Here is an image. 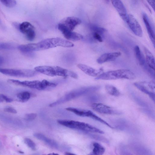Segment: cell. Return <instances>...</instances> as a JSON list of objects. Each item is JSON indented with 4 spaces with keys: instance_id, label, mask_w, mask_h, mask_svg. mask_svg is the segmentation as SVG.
Wrapping results in <instances>:
<instances>
[{
    "instance_id": "6da1fadb",
    "label": "cell",
    "mask_w": 155,
    "mask_h": 155,
    "mask_svg": "<svg viewBox=\"0 0 155 155\" xmlns=\"http://www.w3.org/2000/svg\"><path fill=\"white\" fill-rule=\"evenodd\" d=\"M74 46V44L69 41L56 38L46 39L36 43L20 45L19 49L21 52L27 53L48 49L57 46L71 47Z\"/></svg>"
},
{
    "instance_id": "7a4b0ae2",
    "label": "cell",
    "mask_w": 155,
    "mask_h": 155,
    "mask_svg": "<svg viewBox=\"0 0 155 155\" xmlns=\"http://www.w3.org/2000/svg\"><path fill=\"white\" fill-rule=\"evenodd\" d=\"M35 70L37 72L51 77H69L75 79L78 78L77 74L74 72L60 67L41 66L35 67Z\"/></svg>"
},
{
    "instance_id": "3957f363",
    "label": "cell",
    "mask_w": 155,
    "mask_h": 155,
    "mask_svg": "<svg viewBox=\"0 0 155 155\" xmlns=\"http://www.w3.org/2000/svg\"><path fill=\"white\" fill-rule=\"evenodd\" d=\"M134 74L130 70L120 69L103 73L96 77V80H114L118 79L133 80L135 78Z\"/></svg>"
},
{
    "instance_id": "277c9868",
    "label": "cell",
    "mask_w": 155,
    "mask_h": 155,
    "mask_svg": "<svg viewBox=\"0 0 155 155\" xmlns=\"http://www.w3.org/2000/svg\"><path fill=\"white\" fill-rule=\"evenodd\" d=\"M58 122L62 125L71 129L91 133L104 134L102 130L83 122L64 120H58Z\"/></svg>"
},
{
    "instance_id": "5b68a950",
    "label": "cell",
    "mask_w": 155,
    "mask_h": 155,
    "mask_svg": "<svg viewBox=\"0 0 155 155\" xmlns=\"http://www.w3.org/2000/svg\"><path fill=\"white\" fill-rule=\"evenodd\" d=\"M7 82L10 84L35 89L38 90H44L48 87H54L57 85L56 84L50 82L45 80H44L42 81L35 80L21 81L16 80L8 79Z\"/></svg>"
},
{
    "instance_id": "8992f818",
    "label": "cell",
    "mask_w": 155,
    "mask_h": 155,
    "mask_svg": "<svg viewBox=\"0 0 155 155\" xmlns=\"http://www.w3.org/2000/svg\"><path fill=\"white\" fill-rule=\"evenodd\" d=\"M0 72L4 74L15 77L28 78L33 77L37 71L28 69H17L0 68Z\"/></svg>"
},
{
    "instance_id": "52a82bcc",
    "label": "cell",
    "mask_w": 155,
    "mask_h": 155,
    "mask_svg": "<svg viewBox=\"0 0 155 155\" xmlns=\"http://www.w3.org/2000/svg\"><path fill=\"white\" fill-rule=\"evenodd\" d=\"M134 85L139 90L148 95L155 101V83L154 81H143L135 82Z\"/></svg>"
},
{
    "instance_id": "ba28073f",
    "label": "cell",
    "mask_w": 155,
    "mask_h": 155,
    "mask_svg": "<svg viewBox=\"0 0 155 155\" xmlns=\"http://www.w3.org/2000/svg\"><path fill=\"white\" fill-rule=\"evenodd\" d=\"M129 28L136 36L141 37L143 36V31L138 22L131 14L127 15L125 21Z\"/></svg>"
},
{
    "instance_id": "9c48e42d",
    "label": "cell",
    "mask_w": 155,
    "mask_h": 155,
    "mask_svg": "<svg viewBox=\"0 0 155 155\" xmlns=\"http://www.w3.org/2000/svg\"><path fill=\"white\" fill-rule=\"evenodd\" d=\"M91 107L94 111L101 114L113 115H119L121 114L120 111L101 103H93Z\"/></svg>"
},
{
    "instance_id": "30bf717a",
    "label": "cell",
    "mask_w": 155,
    "mask_h": 155,
    "mask_svg": "<svg viewBox=\"0 0 155 155\" xmlns=\"http://www.w3.org/2000/svg\"><path fill=\"white\" fill-rule=\"evenodd\" d=\"M18 29L25 35L28 41H32L34 39L35 36V28L30 22L24 21L20 24Z\"/></svg>"
},
{
    "instance_id": "8fae6325",
    "label": "cell",
    "mask_w": 155,
    "mask_h": 155,
    "mask_svg": "<svg viewBox=\"0 0 155 155\" xmlns=\"http://www.w3.org/2000/svg\"><path fill=\"white\" fill-rule=\"evenodd\" d=\"M58 28L65 38L68 40L76 41L82 39L83 38L82 35L70 30L61 22L58 24Z\"/></svg>"
},
{
    "instance_id": "7c38bea8",
    "label": "cell",
    "mask_w": 155,
    "mask_h": 155,
    "mask_svg": "<svg viewBox=\"0 0 155 155\" xmlns=\"http://www.w3.org/2000/svg\"><path fill=\"white\" fill-rule=\"evenodd\" d=\"M77 66L86 74L92 77H97L103 73L104 70L102 68L96 69L83 64H78Z\"/></svg>"
},
{
    "instance_id": "4fadbf2b",
    "label": "cell",
    "mask_w": 155,
    "mask_h": 155,
    "mask_svg": "<svg viewBox=\"0 0 155 155\" xmlns=\"http://www.w3.org/2000/svg\"><path fill=\"white\" fill-rule=\"evenodd\" d=\"M121 55L120 52L105 53L101 55L97 59V61L99 64L113 61L115 60Z\"/></svg>"
},
{
    "instance_id": "5bb4252c",
    "label": "cell",
    "mask_w": 155,
    "mask_h": 155,
    "mask_svg": "<svg viewBox=\"0 0 155 155\" xmlns=\"http://www.w3.org/2000/svg\"><path fill=\"white\" fill-rule=\"evenodd\" d=\"M81 22L79 18L74 17H69L64 18L61 23L64 24L68 29L73 31L75 27Z\"/></svg>"
},
{
    "instance_id": "9a60e30c",
    "label": "cell",
    "mask_w": 155,
    "mask_h": 155,
    "mask_svg": "<svg viewBox=\"0 0 155 155\" xmlns=\"http://www.w3.org/2000/svg\"><path fill=\"white\" fill-rule=\"evenodd\" d=\"M111 3L121 18L125 21L127 15L126 8L120 0H110Z\"/></svg>"
},
{
    "instance_id": "2e32d148",
    "label": "cell",
    "mask_w": 155,
    "mask_h": 155,
    "mask_svg": "<svg viewBox=\"0 0 155 155\" xmlns=\"http://www.w3.org/2000/svg\"><path fill=\"white\" fill-rule=\"evenodd\" d=\"M66 110L72 112L75 114L82 117H87L93 119L95 114L92 111L74 107H68L66 108Z\"/></svg>"
},
{
    "instance_id": "e0dca14e",
    "label": "cell",
    "mask_w": 155,
    "mask_h": 155,
    "mask_svg": "<svg viewBox=\"0 0 155 155\" xmlns=\"http://www.w3.org/2000/svg\"><path fill=\"white\" fill-rule=\"evenodd\" d=\"M142 17L149 37L155 47V34L151 24L149 18L145 13H143Z\"/></svg>"
},
{
    "instance_id": "ac0fdd59",
    "label": "cell",
    "mask_w": 155,
    "mask_h": 155,
    "mask_svg": "<svg viewBox=\"0 0 155 155\" xmlns=\"http://www.w3.org/2000/svg\"><path fill=\"white\" fill-rule=\"evenodd\" d=\"M115 127L120 130L130 131L132 129V126L127 121L123 119H118L114 121Z\"/></svg>"
},
{
    "instance_id": "d6986e66",
    "label": "cell",
    "mask_w": 155,
    "mask_h": 155,
    "mask_svg": "<svg viewBox=\"0 0 155 155\" xmlns=\"http://www.w3.org/2000/svg\"><path fill=\"white\" fill-rule=\"evenodd\" d=\"M34 137L37 139L42 141L50 147L54 148H57L58 145L54 140L48 138L45 135L41 133H36L33 135Z\"/></svg>"
},
{
    "instance_id": "ffe728a7",
    "label": "cell",
    "mask_w": 155,
    "mask_h": 155,
    "mask_svg": "<svg viewBox=\"0 0 155 155\" xmlns=\"http://www.w3.org/2000/svg\"><path fill=\"white\" fill-rule=\"evenodd\" d=\"M133 150L140 154H150V152L146 147L138 142H132L131 145Z\"/></svg>"
},
{
    "instance_id": "44dd1931",
    "label": "cell",
    "mask_w": 155,
    "mask_h": 155,
    "mask_svg": "<svg viewBox=\"0 0 155 155\" xmlns=\"http://www.w3.org/2000/svg\"><path fill=\"white\" fill-rule=\"evenodd\" d=\"M145 53V61L148 66L151 69L155 70V59L152 53L145 47H144Z\"/></svg>"
},
{
    "instance_id": "7402d4cb",
    "label": "cell",
    "mask_w": 155,
    "mask_h": 155,
    "mask_svg": "<svg viewBox=\"0 0 155 155\" xmlns=\"http://www.w3.org/2000/svg\"><path fill=\"white\" fill-rule=\"evenodd\" d=\"M93 149L91 154L95 155H101L104 153L105 148L100 144L94 142L93 144Z\"/></svg>"
},
{
    "instance_id": "603a6c76",
    "label": "cell",
    "mask_w": 155,
    "mask_h": 155,
    "mask_svg": "<svg viewBox=\"0 0 155 155\" xmlns=\"http://www.w3.org/2000/svg\"><path fill=\"white\" fill-rule=\"evenodd\" d=\"M134 51L136 58L140 64L144 65L146 63L145 60L138 46L136 45L135 47Z\"/></svg>"
},
{
    "instance_id": "cb8c5ba5",
    "label": "cell",
    "mask_w": 155,
    "mask_h": 155,
    "mask_svg": "<svg viewBox=\"0 0 155 155\" xmlns=\"http://www.w3.org/2000/svg\"><path fill=\"white\" fill-rule=\"evenodd\" d=\"M105 89L107 92L110 95L115 96H119L120 92L115 86L110 84H107L105 86Z\"/></svg>"
},
{
    "instance_id": "d4e9b609",
    "label": "cell",
    "mask_w": 155,
    "mask_h": 155,
    "mask_svg": "<svg viewBox=\"0 0 155 155\" xmlns=\"http://www.w3.org/2000/svg\"><path fill=\"white\" fill-rule=\"evenodd\" d=\"M31 94L29 92L25 91L18 93L17 95V99L21 102H24L28 101L31 97Z\"/></svg>"
},
{
    "instance_id": "484cf974",
    "label": "cell",
    "mask_w": 155,
    "mask_h": 155,
    "mask_svg": "<svg viewBox=\"0 0 155 155\" xmlns=\"http://www.w3.org/2000/svg\"><path fill=\"white\" fill-rule=\"evenodd\" d=\"M91 28L93 32H96L102 35L107 31V30L103 28L96 25H92Z\"/></svg>"
},
{
    "instance_id": "4316f807",
    "label": "cell",
    "mask_w": 155,
    "mask_h": 155,
    "mask_svg": "<svg viewBox=\"0 0 155 155\" xmlns=\"http://www.w3.org/2000/svg\"><path fill=\"white\" fill-rule=\"evenodd\" d=\"M90 136H91V137L92 138L96 140L102 142L107 143H109L108 140L106 138L103 136L95 134H91L90 135Z\"/></svg>"
},
{
    "instance_id": "83f0119b",
    "label": "cell",
    "mask_w": 155,
    "mask_h": 155,
    "mask_svg": "<svg viewBox=\"0 0 155 155\" xmlns=\"http://www.w3.org/2000/svg\"><path fill=\"white\" fill-rule=\"evenodd\" d=\"M1 2L5 6L9 8L15 6L16 2L15 0H0Z\"/></svg>"
},
{
    "instance_id": "f1b7e54d",
    "label": "cell",
    "mask_w": 155,
    "mask_h": 155,
    "mask_svg": "<svg viewBox=\"0 0 155 155\" xmlns=\"http://www.w3.org/2000/svg\"><path fill=\"white\" fill-rule=\"evenodd\" d=\"M24 141L26 145L31 150H36V144L31 140L28 138H25L24 139Z\"/></svg>"
},
{
    "instance_id": "f546056e",
    "label": "cell",
    "mask_w": 155,
    "mask_h": 155,
    "mask_svg": "<svg viewBox=\"0 0 155 155\" xmlns=\"http://www.w3.org/2000/svg\"><path fill=\"white\" fill-rule=\"evenodd\" d=\"M13 46L8 43H0V50H10L14 48Z\"/></svg>"
},
{
    "instance_id": "4dcf8cb0",
    "label": "cell",
    "mask_w": 155,
    "mask_h": 155,
    "mask_svg": "<svg viewBox=\"0 0 155 155\" xmlns=\"http://www.w3.org/2000/svg\"><path fill=\"white\" fill-rule=\"evenodd\" d=\"M37 116V115L35 113L28 114L25 115L24 119L27 121H31L34 120L36 118Z\"/></svg>"
},
{
    "instance_id": "1f68e13d",
    "label": "cell",
    "mask_w": 155,
    "mask_h": 155,
    "mask_svg": "<svg viewBox=\"0 0 155 155\" xmlns=\"http://www.w3.org/2000/svg\"><path fill=\"white\" fill-rule=\"evenodd\" d=\"M91 36L96 42H102L103 41V39L101 36V35L96 33L93 32Z\"/></svg>"
},
{
    "instance_id": "d6a6232c",
    "label": "cell",
    "mask_w": 155,
    "mask_h": 155,
    "mask_svg": "<svg viewBox=\"0 0 155 155\" xmlns=\"http://www.w3.org/2000/svg\"><path fill=\"white\" fill-rule=\"evenodd\" d=\"M4 111L13 114H16L17 111L14 108L12 107H7L4 108Z\"/></svg>"
},
{
    "instance_id": "836d02e7",
    "label": "cell",
    "mask_w": 155,
    "mask_h": 155,
    "mask_svg": "<svg viewBox=\"0 0 155 155\" xmlns=\"http://www.w3.org/2000/svg\"><path fill=\"white\" fill-rule=\"evenodd\" d=\"M1 95L4 101L8 103L11 102L13 101V100L12 99L9 98L3 94H1Z\"/></svg>"
},
{
    "instance_id": "e575fe53",
    "label": "cell",
    "mask_w": 155,
    "mask_h": 155,
    "mask_svg": "<svg viewBox=\"0 0 155 155\" xmlns=\"http://www.w3.org/2000/svg\"><path fill=\"white\" fill-rule=\"evenodd\" d=\"M147 1L153 10H154L155 7L154 0H147Z\"/></svg>"
},
{
    "instance_id": "d590c367",
    "label": "cell",
    "mask_w": 155,
    "mask_h": 155,
    "mask_svg": "<svg viewBox=\"0 0 155 155\" xmlns=\"http://www.w3.org/2000/svg\"><path fill=\"white\" fill-rule=\"evenodd\" d=\"M65 153H66L65 154H66V155L67 154V155H74V154L71 153H70L66 152Z\"/></svg>"
},
{
    "instance_id": "8d00e7d4",
    "label": "cell",
    "mask_w": 155,
    "mask_h": 155,
    "mask_svg": "<svg viewBox=\"0 0 155 155\" xmlns=\"http://www.w3.org/2000/svg\"><path fill=\"white\" fill-rule=\"evenodd\" d=\"M107 2H108L109 0H105Z\"/></svg>"
}]
</instances>
